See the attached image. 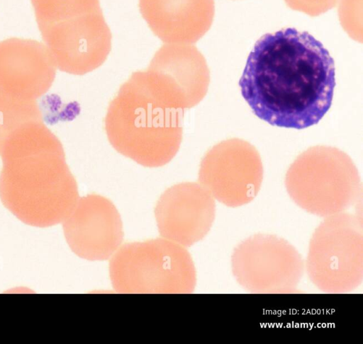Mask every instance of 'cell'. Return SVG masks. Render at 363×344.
<instances>
[{"instance_id":"cell-15","label":"cell","mask_w":363,"mask_h":344,"mask_svg":"<svg viewBox=\"0 0 363 344\" xmlns=\"http://www.w3.org/2000/svg\"><path fill=\"white\" fill-rule=\"evenodd\" d=\"M39 29L101 9L99 0H31Z\"/></svg>"},{"instance_id":"cell-9","label":"cell","mask_w":363,"mask_h":344,"mask_svg":"<svg viewBox=\"0 0 363 344\" xmlns=\"http://www.w3.org/2000/svg\"><path fill=\"white\" fill-rule=\"evenodd\" d=\"M143 72L152 92L165 105L177 109L199 103L210 83L205 57L190 45H163Z\"/></svg>"},{"instance_id":"cell-10","label":"cell","mask_w":363,"mask_h":344,"mask_svg":"<svg viewBox=\"0 0 363 344\" xmlns=\"http://www.w3.org/2000/svg\"><path fill=\"white\" fill-rule=\"evenodd\" d=\"M39 30L56 67L68 74L92 71L111 49L112 35L101 8Z\"/></svg>"},{"instance_id":"cell-1","label":"cell","mask_w":363,"mask_h":344,"mask_svg":"<svg viewBox=\"0 0 363 344\" xmlns=\"http://www.w3.org/2000/svg\"><path fill=\"white\" fill-rule=\"evenodd\" d=\"M239 86L261 120L277 127L304 129L317 124L331 106L334 61L308 32L283 28L257 41Z\"/></svg>"},{"instance_id":"cell-3","label":"cell","mask_w":363,"mask_h":344,"mask_svg":"<svg viewBox=\"0 0 363 344\" xmlns=\"http://www.w3.org/2000/svg\"><path fill=\"white\" fill-rule=\"evenodd\" d=\"M184 110L171 108L150 90L143 71L132 73L109 103L104 128L121 154L150 168L168 164L182 140Z\"/></svg>"},{"instance_id":"cell-4","label":"cell","mask_w":363,"mask_h":344,"mask_svg":"<svg viewBox=\"0 0 363 344\" xmlns=\"http://www.w3.org/2000/svg\"><path fill=\"white\" fill-rule=\"evenodd\" d=\"M285 185L298 206L323 217L345 212L362 193L360 177L351 158L326 146L311 147L300 154L286 172Z\"/></svg>"},{"instance_id":"cell-14","label":"cell","mask_w":363,"mask_h":344,"mask_svg":"<svg viewBox=\"0 0 363 344\" xmlns=\"http://www.w3.org/2000/svg\"><path fill=\"white\" fill-rule=\"evenodd\" d=\"M139 8L162 42L190 45L210 29L215 4L214 0H139Z\"/></svg>"},{"instance_id":"cell-13","label":"cell","mask_w":363,"mask_h":344,"mask_svg":"<svg viewBox=\"0 0 363 344\" xmlns=\"http://www.w3.org/2000/svg\"><path fill=\"white\" fill-rule=\"evenodd\" d=\"M67 232L73 250L90 260L108 259L123 239L118 211L110 200L97 194L79 200Z\"/></svg>"},{"instance_id":"cell-5","label":"cell","mask_w":363,"mask_h":344,"mask_svg":"<svg viewBox=\"0 0 363 344\" xmlns=\"http://www.w3.org/2000/svg\"><path fill=\"white\" fill-rule=\"evenodd\" d=\"M109 274L113 289L125 294H189L196 282L189 251L166 239L124 244L110 260Z\"/></svg>"},{"instance_id":"cell-12","label":"cell","mask_w":363,"mask_h":344,"mask_svg":"<svg viewBox=\"0 0 363 344\" xmlns=\"http://www.w3.org/2000/svg\"><path fill=\"white\" fill-rule=\"evenodd\" d=\"M56 66L43 43L17 38L0 42V93L36 101L52 86Z\"/></svg>"},{"instance_id":"cell-7","label":"cell","mask_w":363,"mask_h":344,"mask_svg":"<svg viewBox=\"0 0 363 344\" xmlns=\"http://www.w3.org/2000/svg\"><path fill=\"white\" fill-rule=\"evenodd\" d=\"M233 275L256 294H288L297 289L305 263L297 249L274 234H256L240 242L231 256Z\"/></svg>"},{"instance_id":"cell-8","label":"cell","mask_w":363,"mask_h":344,"mask_svg":"<svg viewBox=\"0 0 363 344\" xmlns=\"http://www.w3.org/2000/svg\"><path fill=\"white\" fill-rule=\"evenodd\" d=\"M260 156L248 142L230 139L209 149L200 164L199 181L220 202L235 207L250 202L262 181Z\"/></svg>"},{"instance_id":"cell-2","label":"cell","mask_w":363,"mask_h":344,"mask_svg":"<svg viewBox=\"0 0 363 344\" xmlns=\"http://www.w3.org/2000/svg\"><path fill=\"white\" fill-rule=\"evenodd\" d=\"M0 193L8 203L48 202L61 214L79 197L60 140L43 118L18 125L0 137Z\"/></svg>"},{"instance_id":"cell-11","label":"cell","mask_w":363,"mask_h":344,"mask_svg":"<svg viewBox=\"0 0 363 344\" xmlns=\"http://www.w3.org/2000/svg\"><path fill=\"white\" fill-rule=\"evenodd\" d=\"M155 214L162 237L190 246L210 231L216 214L215 200L201 184L181 183L163 193L155 206Z\"/></svg>"},{"instance_id":"cell-6","label":"cell","mask_w":363,"mask_h":344,"mask_svg":"<svg viewBox=\"0 0 363 344\" xmlns=\"http://www.w3.org/2000/svg\"><path fill=\"white\" fill-rule=\"evenodd\" d=\"M305 268L311 282L330 294L350 292L363 281V227L357 214L325 217L309 242Z\"/></svg>"},{"instance_id":"cell-16","label":"cell","mask_w":363,"mask_h":344,"mask_svg":"<svg viewBox=\"0 0 363 344\" xmlns=\"http://www.w3.org/2000/svg\"><path fill=\"white\" fill-rule=\"evenodd\" d=\"M293 10L303 12L310 16H318L333 8L338 0H284Z\"/></svg>"}]
</instances>
